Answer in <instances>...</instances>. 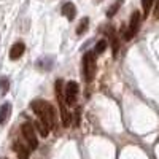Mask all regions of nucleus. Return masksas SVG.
Returning a JSON list of instances; mask_svg holds the SVG:
<instances>
[{
  "label": "nucleus",
  "mask_w": 159,
  "mask_h": 159,
  "mask_svg": "<svg viewBox=\"0 0 159 159\" xmlns=\"http://www.w3.org/2000/svg\"><path fill=\"white\" fill-rule=\"evenodd\" d=\"M0 89H2V94L8 92V89H10V80H8L7 76L0 78Z\"/></svg>",
  "instance_id": "16"
},
{
  "label": "nucleus",
  "mask_w": 159,
  "mask_h": 159,
  "mask_svg": "<svg viewBox=\"0 0 159 159\" xmlns=\"http://www.w3.org/2000/svg\"><path fill=\"white\" fill-rule=\"evenodd\" d=\"M24 51H25V45H24L22 42L15 43V45L11 46V49H10V59H13V61L19 59V57L24 54Z\"/></svg>",
  "instance_id": "8"
},
{
  "label": "nucleus",
  "mask_w": 159,
  "mask_h": 159,
  "mask_svg": "<svg viewBox=\"0 0 159 159\" xmlns=\"http://www.w3.org/2000/svg\"><path fill=\"white\" fill-rule=\"evenodd\" d=\"M154 5V0H142V8H143V16H148L151 7Z\"/></svg>",
  "instance_id": "14"
},
{
  "label": "nucleus",
  "mask_w": 159,
  "mask_h": 159,
  "mask_svg": "<svg viewBox=\"0 0 159 159\" xmlns=\"http://www.w3.org/2000/svg\"><path fill=\"white\" fill-rule=\"evenodd\" d=\"M107 45H108V42H107V40H99V42H97V45H96V49H94V52H96V54H100V52H103L105 49H107Z\"/></svg>",
  "instance_id": "15"
},
{
  "label": "nucleus",
  "mask_w": 159,
  "mask_h": 159,
  "mask_svg": "<svg viewBox=\"0 0 159 159\" xmlns=\"http://www.w3.org/2000/svg\"><path fill=\"white\" fill-rule=\"evenodd\" d=\"M88 25H89V18H83L76 27V35H83L88 30Z\"/></svg>",
  "instance_id": "12"
},
{
  "label": "nucleus",
  "mask_w": 159,
  "mask_h": 159,
  "mask_svg": "<svg viewBox=\"0 0 159 159\" xmlns=\"http://www.w3.org/2000/svg\"><path fill=\"white\" fill-rule=\"evenodd\" d=\"M10 113H11V103L10 102H5L2 107H0V124H5L8 121Z\"/></svg>",
  "instance_id": "10"
},
{
  "label": "nucleus",
  "mask_w": 159,
  "mask_h": 159,
  "mask_svg": "<svg viewBox=\"0 0 159 159\" xmlns=\"http://www.w3.org/2000/svg\"><path fill=\"white\" fill-rule=\"evenodd\" d=\"M35 127H37V130L40 132V135H42V137H46V135H48V127H46L43 123L35 121Z\"/></svg>",
  "instance_id": "17"
},
{
  "label": "nucleus",
  "mask_w": 159,
  "mask_h": 159,
  "mask_svg": "<svg viewBox=\"0 0 159 159\" xmlns=\"http://www.w3.org/2000/svg\"><path fill=\"white\" fill-rule=\"evenodd\" d=\"M32 110L35 111L37 116H40V119H42V123L51 129L54 127L56 124V115H54V108H52V105L46 100H34L30 103Z\"/></svg>",
  "instance_id": "1"
},
{
  "label": "nucleus",
  "mask_w": 159,
  "mask_h": 159,
  "mask_svg": "<svg viewBox=\"0 0 159 159\" xmlns=\"http://www.w3.org/2000/svg\"><path fill=\"white\" fill-rule=\"evenodd\" d=\"M80 115H81V111L78 110V111L75 113V116H73V118H75V126H78V124H80Z\"/></svg>",
  "instance_id": "19"
},
{
  "label": "nucleus",
  "mask_w": 159,
  "mask_h": 159,
  "mask_svg": "<svg viewBox=\"0 0 159 159\" xmlns=\"http://www.w3.org/2000/svg\"><path fill=\"white\" fill-rule=\"evenodd\" d=\"M52 64H54V59L52 57H42L37 61V67L42 70H49L52 67Z\"/></svg>",
  "instance_id": "11"
},
{
  "label": "nucleus",
  "mask_w": 159,
  "mask_h": 159,
  "mask_svg": "<svg viewBox=\"0 0 159 159\" xmlns=\"http://www.w3.org/2000/svg\"><path fill=\"white\" fill-rule=\"evenodd\" d=\"M62 15L67 16L69 21H73L75 16H76V8H75V5H73L72 2H67V3L62 7Z\"/></svg>",
  "instance_id": "9"
},
{
  "label": "nucleus",
  "mask_w": 159,
  "mask_h": 159,
  "mask_svg": "<svg viewBox=\"0 0 159 159\" xmlns=\"http://www.w3.org/2000/svg\"><path fill=\"white\" fill-rule=\"evenodd\" d=\"M21 130H22L24 139L27 140V143H29V148H30V150H37V147H38V140H37V135H35V129H34V126H32L30 123H24V124L21 126Z\"/></svg>",
  "instance_id": "4"
},
{
  "label": "nucleus",
  "mask_w": 159,
  "mask_h": 159,
  "mask_svg": "<svg viewBox=\"0 0 159 159\" xmlns=\"http://www.w3.org/2000/svg\"><path fill=\"white\" fill-rule=\"evenodd\" d=\"M154 18L159 19V0H156V7H154Z\"/></svg>",
  "instance_id": "18"
},
{
  "label": "nucleus",
  "mask_w": 159,
  "mask_h": 159,
  "mask_svg": "<svg viewBox=\"0 0 159 159\" xmlns=\"http://www.w3.org/2000/svg\"><path fill=\"white\" fill-rule=\"evenodd\" d=\"M64 96H65V102H67L69 105H73L75 100H76V96H78V84L75 81H69L67 84H65Z\"/></svg>",
  "instance_id": "6"
},
{
  "label": "nucleus",
  "mask_w": 159,
  "mask_h": 159,
  "mask_svg": "<svg viewBox=\"0 0 159 159\" xmlns=\"http://www.w3.org/2000/svg\"><path fill=\"white\" fill-rule=\"evenodd\" d=\"M13 150L16 151L19 159H27L30 156V150L27 148V145H24L21 142H15V143H13Z\"/></svg>",
  "instance_id": "7"
},
{
  "label": "nucleus",
  "mask_w": 159,
  "mask_h": 159,
  "mask_svg": "<svg viewBox=\"0 0 159 159\" xmlns=\"http://www.w3.org/2000/svg\"><path fill=\"white\" fill-rule=\"evenodd\" d=\"M121 5H123V0H116V2H115V3H113V5L108 8V11H107V16H108V18L115 16V15H116V11L119 10V7H121Z\"/></svg>",
  "instance_id": "13"
},
{
  "label": "nucleus",
  "mask_w": 159,
  "mask_h": 159,
  "mask_svg": "<svg viewBox=\"0 0 159 159\" xmlns=\"http://www.w3.org/2000/svg\"><path fill=\"white\" fill-rule=\"evenodd\" d=\"M139 27H140V13L139 11H134V13H132V18H130V22H129V29L124 34V38L126 40H130L132 37L139 32Z\"/></svg>",
  "instance_id": "5"
},
{
  "label": "nucleus",
  "mask_w": 159,
  "mask_h": 159,
  "mask_svg": "<svg viewBox=\"0 0 159 159\" xmlns=\"http://www.w3.org/2000/svg\"><path fill=\"white\" fill-rule=\"evenodd\" d=\"M56 96L59 100V108H61V118L64 126H70V113L65 108V100H64V91H62V80L56 81Z\"/></svg>",
  "instance_id": "3"
},
{
  "label": "nucleus",
  "mask_w": 159,
  "mask_h": 159,
  "mask_svg": "<svg viewBox=\"0 0 159 159\" xmlns=\"http://www.w3.org/2000/svg\"><path fill=\"white\" fill-rule=\"evenodd\" d=\"M96 52L94 51H88L84 57H83V75L86 81H92L96 75Z\"/></svg>",
  "instance_id": "2"
}]
</instances>
